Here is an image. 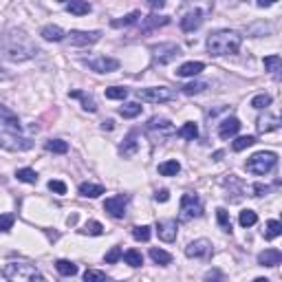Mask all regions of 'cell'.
Wrapping results in <instances>:
<instances>
[{
  "instance_id": "obj_54",
  "label": "cell",
  "mask_w": 282,
  "mask_h": 282,
  "mask_svg": "<svg viewBox=\"0 0 282 282\" xmlns=\"http://www.w3.org/2000/svg\"><path fill=\"white\" fill-rule=\"evenodd\" d=\"M253 282H271V280H267V278H256Z\"/></svg>"
},
{
  "instance_id": "obj_24",
  "label": "cell",
  "mask_w": 282,
  "mask_h": 282,
  "mask_svg": "<svg viewBox=\"0 0 282 282\" xmlns=\"http://www.w3.org/2000/svg\"><path fill=\"white\" fill-rule=\"evenodd\" d=\"M181 172V163L176 159H170V161L159 163V174L161 176H176Z\"/></svg>"
},
{
  "instance_id": "obj_40",
  "label": "cell",
  "mask_w": 282,
  "mask_h": 282,
  "mask_svg": "<svg viewBox=\"0 0 282 282\" xmlns=\"http://www.w3.org/2000/svg\"><path fill=\"white\" fill-rule=\"evenodd\" d=\"M280 55H269V58H264V69L269 71V73H273L275 77H278V71H280Z\"/></svg>"
},
{
  "instance_id": "obj_21",
  "label": "cell",
  "mask_w": 282,
  "mask_h": 282,
  "mask_svg": "<svg viewBox=\"0 0 282 282\" xmlns=\"http://www.w3.org/2000/svg\"><path fill=\"white\" fill-rule=\"evenodd\" d=\"M40 36L49 42H62L66 38V33H64V29H60V27H55V25H47V27H42Z\"/></svg>"
},
{
  "instance_id": "obj_2",
  "label": "cell",
  "mask_w": 282,
  "mask_h": 282,
  "mask_svg": "<svg viewBox=\"0 0 282 282\" xmlns=\"http://www.w3.org/2000/svg\"><path fill=\"white\" fill-rule=\"evenodd\" d=\"M3 273L11 282H47V278L29 262H7Z\"/></svg>"
},
{
  "instance_id": "obj_37",
  "label": "cell",
  "mask_w": 282,
  "mask_h": 282,
  "mask_svg": "<svg viewBox=\"0 0 282 282\" xmlns=\"http://www.w3.org/2000/svg\"><path fill=\"white\" fill-rule=\"evenodd\" d=\"M55 269H58L62 275H75L77 273V264L71 260H58L55 262Z\"/></svg>"
},
{
  "instance_id": "obj_46",
  "label": "cell",
  "mask_w": 282,
  "mask_h": 282,
  "mask_svg": "<svg viewBox=\"0 0 282 282\" xmlns=\"http://www.w3.org/2000/svg\"><path fill=\"white\" fill-rule=\"evenodd\" d=\"M16 223V216L14 214H0V231H9Z\"/></svg>"
},
{
  "instance_id": "obj_11",
  "label": "cell",
  "mask_w": 282,
  "mask_h": 282,
  "mask_svg": "<svg viewBox=\"0 0 282 282\" xmlns=\"http://www.w3.org/2000/svg\"><path fill=\"white\" fill-rule=\"evenodd\" d=\"M66 36H69L71 44H75V47H88V44L99 42L102 33L99 31H71V33H66Z\"/></svg>"
},
{
  "instance_id": "obj_44",
  "label": "cell",
  "mask_w": 282,
  "mask_h": 282,
  "mask_svg": "<svg viewBox=\"0 0 282 282\" xmlns=\"http://www.w3.org/2000/svg\"><path fill=\"white\" fill-rule=\"evenodd\" d=\"M126 95H128V88H124V86H110V88H106V97L108 99H126Z\"/></svg>"
},
{
  "instance_id": "obj_17",
  "label": "cell",
  "mask_w": 282,
  "mask_h": 282,
  "mask_svg": "<svg viewBox=\"0 0 282 282\" xmlns=\"http://www.w3.org/2000/svg\"><path fill=\"white\" fill-rule=\"evenodd\" d=\"M170 22L168 16H148V18H141V25H139V31L141 33H148L152 29H159V27H165Z\"/></svg>"
},
{
  "instance_id": "obj_5",
  "label": "cell",
  "mask_w": 282,
  "mask_h": 282,
  "mask_svg": "<svg viewBox=\"0 0 282 282\" xmlns=\"http://www.w3.org/2000/svg\"><path fill=\"white\" fill-rule=\"evenodd\" d=\"M203 216V203L198 194H192V192H185L181 196V207H179V218L187 223L192 218H201Z\"/></svg>"
},
{
  "instance_id": "obj_39",
  "label": "cell",
  "mask_w": 282,
  "mask_h": 282,
  "mask_svg": "<svg viewBox=\"0 0 282 282\" xmlns=\"http://www.w3.org/2000/svg\"><path fill=\"white\" fill-rule=\"evenodd\" d=\"M216 218H218V225L223 231H231V220H229V212L225 207H218L216 209Z\"/></svg>"
},
{
  "instance_id": "obj_29",
  "label": "cell",
  "mask_w": 282,
  "mask_h": 282,
  "mask_svg": "<svg viewBox=\"0 0 282 282\" xmlns=\"http://www.w3.org/2000/svg\"><path fill=\"white\" fill-rule=\"evenodd\" d=\"M139 18H141V14H139V11H132V14L124 16V18L113 20V22H110V25H113L115 29H119V27H130V25H137V22H139Z\"/></svg>"
},
{
  "instance_id": "obj_25",
  "label": "cell",
  "mask_w": 282,
  "mask_h": 282,
  "mask_svg": "<svg viewBox=\"0 0 282 282\" xmlns=\"http://www.w3.org/2000/svg\"><path fill=\"white\" fill-rule=\"evenodd\" d=\"M73 99H82V104H84V110H88V113H95L97 110V102L93 99L91 95H86V93H82V91H71L69 93Z\"/></svg>"
},
{
  "instance_id": "obj_3",
  "label": "cell",
  "mask_w": 282,
  "mask_h": 282,
  "mask_svg": "<svg viewBox=\"0 0 282 282\" xmlns=\"http://www.w3.org/2000/svg\"><path fill=\"white\" fill-rule=\"evenodd\" d=\"M275 163H278V154L275 152H256L253 157H249V161H247V172L251 174H269L271 170L275 168Z\"/></svg>"
},
{
  "instance_id": "obj_16",
  "label": "cell",
  "mask_w": 282,
  "mask_h": 282,
  "mask_svg": "<svg viewBox=\"0 0 282 282\" xmlns=\"http://www.w3.org/2000/svg\"><path fill=\"white\" fill-rule=\"evenodd\" d=\"M238 130H240V121L236 119V117H227V119L220 121V126H218V137H220V139H229V137L238 135Z\"/></svg>"
},
{
  "instance_id": "obj_30",
  "label": "cell",
  "mask_w": 282,
  "mask_h": 282,
  "mask_svg": "<svg viewBox=\"0 0 282 282\" xmlns=\"http://www.w3.org/2000/svg\"><path fill=\"white\" fill-rule=\"evenodd\" d=\"M150 258H152V260L157 262V264H163V267L172 262V256H170L168 251L159 249V247H152V249H150Z\"/></svg>"
},
{
  "instance_id": "obj_36",
  "label": "cell",
  "mask_w": 282,
  "mask_h": 282,
  "mask_svg": "<svg viewBox=\"0 0 282 282\" xmlns=\"http://www.w3.org/2000/svg\"><path fill=\"white\" fill-rule=\"evenodd\" d=\"M282 234V223L280 220H269L267 223V231H264V238L267 240H273Z\"/></svg>"
},
{
  "instance_id": "obj_7",
  "label": "cell",
  "mask_w": 282,
  "mask_h": 282,
  "mask_svg": "<svg viewBox=\"0 0 282 282\" xmlns=\"http://www.w3.org/2000/svg\"><path fill=\"white\" fill-rule=\"evenodd\" d=\"M150 51H152L154 62L170 64V62H174V60L181 55V47H179V44H174V42H159V44H152Z\"/></svg>"
},
{
  "instance_id": "obj_45",
  "label": "cell",
  "mask_w": 282,
  "mask_h": 282,
  "mask_svg": "<svg viewBox=\"0 0 282 282\" xmlns=\"http://www.w3.org/2000/svg\"><path fill=\"white\" fill-rule=\"evenodd\" d=\"M269 104H271V97L269 95H256L251 99V106L256 108V110H262V108H267Z\"/></svg>"
},
{
  "instance_id": "obj_42",
  "label": "cell",
  "mask_w": 282,
  "mask_h": 282,
  "mask_svg": "<svg viewBox=\"0 0 282 282\" xmlns=\"http://www.w3.org/2000/svg\"><path fill=\"white\" fill-rule=\"evenodd\" d=\"M150 227L148 225H137L135 229H132V236H135V240H141V242H148L150 240Z\"/></svg>"
},
{
  "instance_id": "obj_34",
  "label": "cell",
  "mask_w": 282,
  "mask_h": 282,
  "mask_svg": "<svg viewBox=\"0 0 282 282\" xmlns=\"http://www.w3.org/2000/svg\"><path fill=\"white\" fill-rule=\"evenodd\" d=\"M256 143V137L253 135H245V137H238L234 143H231V148H234V152H242L245 148H249Z\"/></svg>"
},
{
  "instance_id": "obj_8",
  "label": "cell",
  "mask_w": 282,
  "mask_h": 282,
  "mask_svg": "<svg viewBox=\"0 0 282 282\" xmlns=\"http://www.w3.org/2000/svg\"><path fill=\"white\" fill-rule=\"evenodd\" d=\"M0 148L11 152H25L33 148V141L27 139V137H20L16 132H7V130H0Z\"/></svg>"
},
{
  "instance_id": "obj_1",
  "label": "cell",
  "mask_w": 282,
  "mask_h": 282,
  "mask_svg": "<svg viewBox=\"0 0 282 282\" xmlns=\"http://www.w3.org/2000/svg\"><path fill=\"white\" fill-rule=\"evenodd\" d=\"M240 44H242V38L238 33L223 29V31H214L207 38V51L212 55H231V53H238Z\"/></svg>"
},
{
  "instance_id": "obj_10",
  "label": "cell",
  "mask_w": 282,
  "mask_h": 282,
  "mask_svg": "<svg viewBox=\"0 0 282 282\" xmlns=\"http://www.w3.org/2000/svg\"><path fill=\"white\" fill-rule=\"evenodd\" d=\"M88 69L95 71V73H113V71L119 69V60L115 58H106V55H102V58H93L88 60Z\"/></svg>"
},
{
  "instance_id": "obj_48",
  "label": "cell",
  "mask_w": 282,
  "mask_h": 282,
  "mask_svg": "<svg viewBox=\"0 0 282 282\" xmlns=\"http://www.w3.org/2000/svg\"><path fill=\"white\" fill-rule=\"evenodd\" d=\"M121 256H124V253H121V247H113V249L106 253V262H108V264H115Z\"/></svg>"
},
{
  "instance_id": "obj_49",
  "label": "cell",
  "mask_w": 282,
  "mask_h": 282,
  "mask_svg": "<svg viewBox=\"0 0 282 282\" xmlns=\"http://www.w3.org/2000/svg\"><path fill=\"white\" fill-rule=\"evenodd\" d=\"M220 280H223V273L218 269H212V271L205 273V282H220Z\"/></svg>"
},
{
  "instance_id": "obj_47",
  "label": "cell",
  "mask_w": 282,
  "mask_h": 282,
  "mask_svg": "<svg viewBox=\"0 0 282 282\" xmlns=\"http://www.w3.org/2000/svg\"><path fill=\"white\" fill-rule=\"evenodd\" d=\"M49 190L55 192V194H66V183L64 181H49Z\"/></svg>"
},
{
  "instance_id": "obj_52",
  "label": "cell",
  "mask_w": 282,
  "mask_h": 282,
  "mask_svg": "<svg viewBox=\"0 0 282 282\" xmlns=\"http://www.w3.org/2000/svg\"><path fill=\"white\" fill-rule=\"evenodd\" d=\"M102 128H104V130H113V128H115V121H113V119L102 121Z\"/></svg>"
},
{
  "instance_id": "obj_31",
  "label": "cell",
  "mask_w": 282,
  "mask_h": 282,
  "mask_svg": "<svg viewBox=\"0 0 282 282\" xmlns=\"http://www.w3.org/2000/svg\"><path fill=\"white\" fill-rule=\"evenodd\" d=\"M179 135L183 137V139H187V141H194L198 137V126L194 124V121H187V124H183V128L179 130Z\"/></svg>"
},
{
  "instance_id": "obj_32",
  "label": "cell",
  "mask_w": 282,
  "mask_h": 282,
  "mask_svg": "<svg viewBox=\"0 0 282 282\" xmlns=\"http://www.w3.org/2000/svg\"><path fill=\"white\" fill-rule=\"evenodd\" d=\"M16 179L22 181V183H38V174H36V170H31V168H20L18 172H16Z\"/></svg>"
},
{
  "instance_id": "obj_20",
  "label": "cell",
  "mask_w": 282,
  "mask_h": 282,
  "mask_svg": "<svg viewBox=\"0 0 282 282\" xmlns=\"http://www.w3.org/2000/svg\"><path fill=\"white\" fill-rule=\"evenodd\" d=\"M203 71H205V64L203 62H185L176 69V75L179 77H194L198 73H203Z\"/></svg>"
},
{
  "instance_id": "obj_4",
  "label": "cell",
  "mask_w": 282,
  "mask_h": 282,
  "mask_svg": "<svg viewBox=\"0 0 282 282\" xmlns=\"http://www.w3.org/2000/svg\"><path fill=\"white\" fill-rule=\"evenodd\" d=\"M137 97H139L141 102H148V104H163V102L176 99V91L174 88H168V86H148V88H139V91H137Z\"/></svg>"
},
{
  "instance_id": "obj_43",
  "label": "cell",
  "mask_w": 282,
  "mask_h": 282,
  "mask_svg": "<svg viewBox=\"0 0 282 282\" xmlns=\"http://www.w3.org/2000/svg\"><path fill=\"white\" fill-rule=\"evenodd\" d=\"M84 282H110L106 278V273L104 271H97V269H88L84 273Z\"/></svg>"
},
{
  "instance_id": "obj_28",
  "label": "cell",
  "mask_w": 282,
  "mask_h": 282,
  "mask_svg": "<svg viewBox=\"0 0 282 282\" xmlns=\"http://www.w3.org/2000/svg\"><path fill=\"white\" fill-rule=\"evenodd\" d=\"M44 148H47L49 152H55V154H66L69 152V143L62 141V139H49L44 143Z\"/></svg>"
},
{
  "instance_id": "obj_6",
  "label": "cell",
  "mask_w": 282,
  "mask_h": 282,
  "mask_svg": "<svg viewBox=\"0 0 282 282\" xmlns=\"http://www.w3.org/2000/svg\"><path fill=\"white\" fill-rule=\"evenodd\" d=\"M146 130H148V135L152 137V141H165V139H170V137L176 132V128L172 126V121L163 119V117H152L150 121H148Z\"/></svg>"
},
{
  "instance_id": "obj_27",
  "label": "cell",
  "mask_w": 282,
  "mask_h": 282,
  "mask_svg": "<svg viewBox=\"0 0 282 282\" xmlns=\"http://www.w3.org/2000/svg\"><path fill=\"white\" fill-rule=\"evenodd\" d=\"M139 113H141V104H137V102H126L124 106L119 108V115H121V117H126V119L137 117Z\"/></svg>"
},
{
  "instance_id": "obj_35",
  "label": "cell",
  "mask_w": 282,
  "mask_h": 282,
  "mask_svg": "<svg viewBox=\"0 0 282 282\" xmlns=\"http://www.w3.org/2000/svg\"><path fill=\"white\" fill-rule=\"evenodd\" d=\"M205 88H207V82H190V84L181 86V93H185V95H198Z\"/></svg>"
},
{
  "instance_id": "obj_23",
  "label": "cell",
  "mask_w": 282,
  "mask_h": 282,
  "mask_svg": "<svg viewBox=\"0 0 282 282\" xmlns=\"http://www.w3.org/2000/svg\"><path fill=\"white\" fill-rule=\"evenodd\" d=\"M91 9H93L91 5L82 3V0H71V3H66V11L73 16H86V14H91Z\"/></svg>"
},
{
  "instance_id": "obj_51",
  "label": "cell",
  "mask_w": 282,
  "mask_h": 282,
  "mask_svg": "<svg viewBox=\"0 0 282 282\" xmlns=\"http://www.w3.org/2000/svg\"><path fill=\"white\" fill-rule=\"evenodd\" d=\"M170 198V192L168 190H157V194H154V201H159V203H165Z\"/></svg>"
},
{
  "instance_id": "obj_50",
  "label": "cell",
  "mask_w": 282,
  "mask_h": 282,
  "mask_svg": "<svg viewBox=\"0 0 282 282\" xmlns=\"http://www.w3.org/2000/svg\"><path fill=\"white\" fill-rule=\"evenodd\" d=\"M267 192H269L267 185H262V183H256V185H253V196H264Z\"/></svg>"
},
{
  "instance_id": "obj_12",
  "label": "cell",
  "mask_w": 282,
  "mask_h": 282,
  "mask_svg": "<svg viewBox=\"0 0 282 282\" xmlns=\"http://www.w3.org/2000/svg\"><path fill=\"white\" fill-rule=\"evenodd\" d=\"M209 253H212V242L205 240V238L192 240L190 245L185 247V256L187 258H207Z\"/></svg>"
},
{
  "instance_id": "obj_9",
  "label": "cell",
  "mask_w": 282,
  "mask_h": 282,
  "mask_svg": "<svg viewBox=\"0 0 282 282\" xmlns=\"http://www.w3.org/2000/svg\"><path fill=\"white\" fill-rule=\"evenodd\" d=\"M126 205H128V196L126 194L110 196L104 201V209H106L113 218H124L126 216Z\"/></svg>"
},
{
  "instance_id": "obj_38",
  "label": "cell",
  "mask_w": 282,
  "mask_h": 282,
  "mask_svg": "<svg viewBox=\"0 0 282 282\" xmlns=\"http://www.w3.org/2000/svg\"><path fill=\"white\" fill-rule=\"evenodd\" d=\"M82 234H88V236H102L104 234V225L97 223V220H88V223L82 227Z\"/></svg>"
},
{
  "instance_id": "obj_18",
  "label": "cell",
  "mask_w": 282,
  "mask_h": 282,
  "mask_svg": "<svg viewBox=\"0 0 282 282\" xmlns=\"http://www.w3.org/2000/svg\"><path fill=\"white\" fill-rule=\"evenodd\" d=\"M280 262H282L280 249H264L258 253V264H262V267H278Z\"/></svg>"
},
{
  "instance_id": "obj_14",
  "label": "cell",
  "mask_w": 282,
  "mask_h": 282,
  "mask_svg": "<svg viewBox=\"0 0 282 282\" xmlns=\"http://www.w3.org/2000/svg\"><path fill=\"white\" fill-rule=\"evenodd\" d=\"M157 234L163 242H172L176 240V220L168 218V220H159L157 223Z\"/></svg>"
},
{
  "instance_id": "obj_53",
  "label": "cell",
  "mask_w": 282,
  "mask_h": 282,
  "mask_svg": "<svg viewBox=\"0 0 282 282\" xmlns=\"http://www.w3.org/2000/svg\"><path fill=\"white\" fill-rule=\"evenodd\" d=\"M150 7H152V9H163V7H165V3H163V0H152Z\"/></svg>"
},
{
  "instance_id": "obj_33",
  "label": "cell",
  "mask_w": 282,
  "mask_h": 282,
  "mask_svg": "<svg viewBox=\"0 0 282 282\" xmlns=\"http://www.w3.org/2000/svg\"><path fill=\"white\" fill-rule=\"evenodd\" d=\"M238 223L242 225V227H251V225L258 223V214L253 212V209H242L240 216H238Z\"/></svg>"
},
{
  "instance_id": "obj_26",
  "label": "cell",
  "mask_w": 282,
  "mask_h": 282,
  "mask_svg": "<svg viewBox=\"0 0 282 282\" xmlns=\"http://www.w3.org/2000/svg\"><path fill=\"white\" fill-rule=\"evenodd\" d=\"M80 194L86 198H97L104 194V185H95V183H82L80 185Z\"/></svg>"
},
{
  "instance_id": "obj_13",
  "label": "cell",
  "mask_w": 282,
  "mask_h": 282,
  "mask_svg": "<svg viewBox=\"0 0 282 282\" xmlns=\"http://www.w3.org/2000/svg\"><path fill=\"white\" fill-rule=\"evenodd\" d=\"M137 150H139V132L130 130L128 135H126L124 143L119 146V154L121 157H126V159H130V157H135L137 154Z\"/></svg>"
},
{
  "instance_id": "obj_19",
  "label": "cell",
  "mask_w": 282,
  "mask_h": 282,
  "mask_svg": "<svg viewBox=\"0 0 282 282\" xmlns=\"http://www.w3.org/2000/svg\"><path fill=\"white\" fill-rule=\"evenodd\" d=\"M256 126H258V130H260V132L278 130V128H280V117H278V115H269V113H264V117L258 119V121H256Z\"/></svg>"
},
{
  "instance_id": "obj_41",
  "label": "cell",
  "mask_w": 282,
  "mask_h": 282,
  "mask_svg": "<svg viewBox=\"0 0 282 282\" xmlns=\"http://www.w3.org/2000/svg\"><path fill=\"white\" fill-rule=\"evenodd\" d=\"M124 260L128 262L130 267H141V264H143V256L137 249H128L124 253Z\"/></svg>"
},
{
  "instance_id": "obj_15",
  "label": "cell",
  "mask_w": 282,
  "mask_h": 282,
  "mask_svg": "<svg viewBox=\"0 0 282 282\" xmlns=\"http://www.w3.org/2000/svg\"><path fill=\"white\" fill-rule=\"evenodd\" d=\"M201 22H203V11L194 9V11H190V14H185L183 18H181V29H183L185 33H192L201 27Z\"/></svg>"
},
{
  "instance_id": "obj_22",
  "label": "cell",
  "mask_w": 282,
  "mask_h": 282,
  "mask_svg": "<svg viewBox=\"0 0 282 282\" xmlns=\"http://www.w3.org/2000/svg\"><path fill=\"white\" fill-rule=\"evenodd\" d=\"M0 119H3L7 126H11L14 130H20V119H18V115H16L11 108L3 106V104H0Z\"/></svg>"
}]
</instances>
